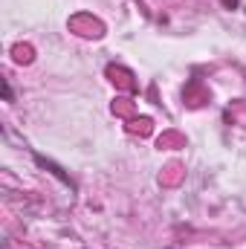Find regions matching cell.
<instances>
[{
	"label": "cell",
	"instance_id": "1",
	"mask_svg": "<svg viewBox=\"0 0 246 249\" xmlns=\"http://www.w3.org/2000/svg\"><path fill=\"white\" fill-rule=\"evenodd\" d=\"M220 3H223L226 9H238V3H241V0H220Z\"/></svg>",
	"mask_w": 246,
	"mask_h": 249
}]
</instances>
